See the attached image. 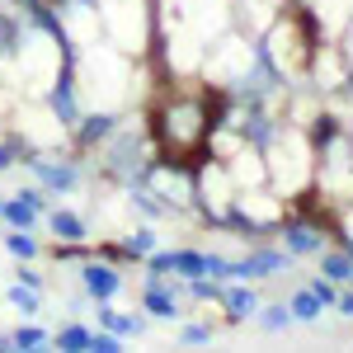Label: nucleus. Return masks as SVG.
I'll return each mask as SVG.
<instances>
[{"label": "nucleus", "instance_id": "nucleus-1", "mask_svg": "<svg viewBox=\"0 0 353 353\" xmlns=\"http://www.w3.org/2000/svg\"><path fill=\"white\" fill-rule=\"evenodd\" d=\"M104 43H113L128 57H156V24H161V5L156 0H94Z\"/></svg>", "mask_w": 353, "mask_h": 353}, {"label": "nucleus", "instance_id": "nucleus-2", "mask_svg": "<svg viewBox=\"0 0 353 353\" xmlns=\"http://www.w3.org/2000/svg\"><path fill=\"white\" fill-rule=\"evenodd\" d=\"M24 170L33 174V184L61 198V193H76L85 184V161L71 151V156H52V151H24Z\"/></svg>", "mask_w": 353, "mask_h": 353}, {"label": "nucleus", "instance_id": "nucleus-3", "mask_svg": "<svg viewBox=\"0 0 353 353\" xmlns=\"http://www.w3.org/2000/svg\"><path fill=\"white\" fill-rule=\"evenodd\" d=\"M81 292L94 306L99 301H113L118 292H123V264H113V259H104V254H90V259H81Z\"/></svg>", "mask_w": 353, "mask_h": 353}, {"label": "nucleus", "instance_id": "nucleus-4", "mask_svg": "<svg viewBox=\"0 0 353 353\" xmlns=\"http://www.w3.org/2000/svg\"><path fill=\"white\" fill-rule=\"evenodd\" d=\"M123 118H118V109H85L81 123L71 128V151L76 156H94L104 141L113 137V128H118Z\"/></svg>", "mask_w": 353, "mask_h": 353}, {"label": "nucleus", "instance_id": "nucleus-5", "mask_svg": "<svg viewBox=\"0 0 353 353\" xmlns=\"http://www.w3.org/2000/svg\"><path fill=\"white\" fill-rule=\"evenodd\" d=\"M217 306H226V325H245V321H254V311H259V292H254V283L231 278V283H221Z\"/></svg>", "mask_w": 353, "mask_h": 353}, {"label": "nucleus", "instance_id": "nucleus-6", "mask_svg": "<svg viewBox=\"0 0 353 353\" xmlns=\"http://www.w3.org/2000/svg\"><path fill=\"white\" fill-rule=\"evenodd\" d=\"M43 221H48V231L57 241H90V221L81 212H71V208H48Z\"/></svg>", "mask_w": 353, "mask_h": 353}, {"label": "nucleus", "instance_id": "nucleus-7", "mask_svg": "<svg viewBox=\"0 0 353 353\" xmlns=\"http://www.w3.org/2000/svg\"><path fill=\"white\" fill-rule=\"evenodd\" d=\"M99 330H113L118 339H141L146 334V316H137V311H113V301H99Z\"/></svg>", "mask_w": 353, "mask_h": 353}, {"label": "nucleus", "instance_id": "nucleus-8", "mask_svg": "<svg viewBox=\"0 0 353 353\" xmlns=\"http://www.w3.org/2000/svg\"><path fill=\"white\" fill-rule=\"evenodd\" d=\"M118 245H123V259L128 264H141L151 250H161V236H156V226H132Z\"/></svg>", "mask_w": 353, "mask_h": 353}, {"label": "nucleus", "instance_id": "nucleus-9", "mask_svg": "<svg viewBox=\"0 0 353 353\" xmlns=\"http://www.w3.org/2000/svg\"><path fill=\"white\" fill-rule=\"evenodd\" d=\"M0 221H5V226H19V231H33V226L43 221V212L28 203L24 193H14V198H5V208H0Z\"/></svg>", "mask_w": 353, "mask_h": 353}, {"label": "nucleus", "instance_id": "nucleus-10", "mask_svg": "<svg viewBox=\"0 0 353 353\" xmlns=\"http://www.w3.org/2000/svg\"><path fill=\"white\" fill-rule=\"evenodd\" d=\"M321 278L339 283V288H349V283H353V259L339 250V245H325V250H321Z\"/></svg>", "mask_w": 353, "mask_h": 353}, {"label": "nucleus", "instance_id": "nucleus-11", "mask_svg": "<svg viewBox=\"0 0 353 353\" xmlns=\"http://www.w3.org/2000/svg\"><path fill=\"white\" fill-rule=\"evenodd\" d=\"M288 311H292V321H297V325H316V321H321V311H325V301L316 297L311 288H301V292L288 297Z\"/></svg>", "mask_w": 353, "mask_h": 353}, {"label": "nucleus", "instance_id": "nucleus-12", "mask_svg": "<svg viewBox=\"0 0 353 353\" xmlns=\"http://www.w3.org/2000/svg\"><path fill=\"white\" fill-rule=\"evenodd\" d=\"M90 334H94L90 325H81V321H66V325L52 334V344H57L61 353H90Z\"/></svg>", "mask_w": 353, "mask_h": 353}, {"label": "nucleus", "instance_id": "nucleus-13", "mask_svg": "<svg viewBox=\"0 0 353 353\" xmlns=\"http://www.w3.org/2000/svg\"><path fill=\"white\" fill-rule=\"evenodd\" d=\"M254 321L269 330V334H283V330H292V325H297V321H292V311H288V301H273V306H264V301H259Z\"/></svg>", "mask_w": 353, "mask_h": 353}, {"label": "nucleus", "instance_id": "nucleus-14", "mask_svg": "<svg viewBox=\"0 0 353 353\" xmlns=\"http://www.w3.org/2000/svg\"><path fill=\"white\" fill-rule=\"evenodd\" d=\"M5 250H10L19 264L38 259V241H33V231H19V226H10V231H5Z\"/></svg>", "mask_w": 353, "mask_h": 353}, {"label": "nucleus", "instance_id": "nucleus-15", "mask_svg": "<svg viewBox=\"0 0 353 353\" xmlns=\"http://www.w3.org/2000/svg\"><path fill=\"white\" fill-rule=\"evenodd\" d=\"M10 339H14V349H43V344H52V334L43 325H33V321H24V325L10 330Z\"/></svg>", "mask_w": 353, "mask_h": 353}, {"label": "nucleus", "instance_id": "nucleus-16", "mask_svg": "<svg viewBox=\"0 0 353 353\" xmlns=\"http://www.w3.org/2000/svg\"><path fill=\"white\" fill-rule=\"evenodd\" d=\"M5 297H10V306H14V311H19L24 321H33V316H38V306H43V301H38L43 292H33V288H24V283H14V288H10Z\"/></svg>", "mask_w": 353, "mask_h": 353}, {"label": "nucleus", "instance_id": "nucleus-17", "mask_svg": "<svg viewBox=\"0 0 353 353\" xmlns=\"http://www.w3.org/2000/svg\"><path fill=\"white\" fill-rule=\"evenodd\" d=\"M90 353H123V339L113 330H94L90 334Z\"/></svg>", "mask_w": 353, "mask_h": 353}, {"label": "nucleus", "instance_id": "nucleus-18", "mask_svg": "<svg viewBox=\"0 0 353 353\" xmlns=\"http://www.w3.org/2000/svg\"><path fill=\"white\" fill-rule=\"evenodd\" d=\"M179 339H184V344H208V339H212V325H184Z\"/></svg>", "mask_w": 353, "mask_h": 353}, {"label": "nucleus", "instance_id": "nucleus-19", "mask_svg": "<svg viewBox=\"0 0 353 353\" xmlns=\"http://www.w3.org/2000/svg\"><path fill=\"white\" fill-rule=\"evenodd\" d=\"M19 283H24V288H33V292H43V288H48V278H43L38 269H19Z\"/></svg>", "mask_w": 353, "mask_h": 353}, {"label": "nucleus", "instance_id": "nucleus-20", "mask_svg": "<svg viewBox=\"0 0 353 353\" xmlns=\"http://www.w3.org/2000/svg\"><path fill=\"white\" fill-rule=\"evenodd\" d=\"M334 311H339V316H349V321H353V283L344 288V292H339V301H334Z\"/></svg>", "mask_w": 353, "mask_h": 353}, {"label": "nucleus", "instance_id": "nucleus-21", "mask_svg": "<svg viewBox=\"0 0 353 353\" xmlns=\"http://www.w3.org/2000/svg\"><path fill=\"white\" fill-rule=\"evenodd\" d=\"M10 349H14V339H10V334L0 330V353H10Z\"/></svg>", "mask_w": 353, "mask_h": 353}, {"label": "nucleus", "instance_id": "nucleus-22", "mask_svg": "<svg viewBox=\"0 0 353 353\" xmlns=\"http://www.w3.org/2000/svg\"><path fill=\"white\" fill-rule=\"evenodd\" d=\"M0 208H5V198H0Z\"/></svg>", "mask_w": 353, "mask_h": 353}, {"label": "nucleus", "instance_id": "nucleus-23", "mask_svg": "<svg viewBox=\"0 0 353 353\" xmlns=\"http://www.w3.org/2000/svg\"><path fill=\"white\" fill-rule=\"evenodd\" d=\"M349 137H353V128H349Z\"/></svg>", "mask_w": 353, "mask_h": 353}]
</instances>
